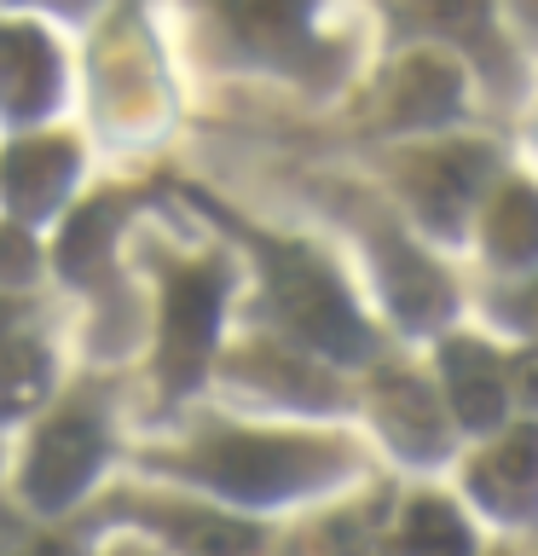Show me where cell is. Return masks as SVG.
<instances>
[{"mask_svg": "<svg viewBox=\"0 0 538 556\" xmlns=\"http://www.w3.org/2000/svg\"><path fill=\"white\" fill-rule=\"evenodd\" d=\"M267 255V285L278 313L290 319V330L302 342H312L330 359H359L371 348V330L354 313V302L342 295V285L330 278V267L319 255L295 250V243H260Z\"/></svg>", "mask_w": 538, "mask_h": 556, "instance_id": "obj_1", "label": "cell"}, {"mask_svg": "<svg viewBox=\"0 0 538 556\" xmlns=\"http://www.w3.org/2000/svg\"><path fill=\"white\" fill-rule=\"evenodd\" d=\"M191 469L232 498H284L324 481L336 458L312 441H278V434H220L191 452Z\"/></svg>", "mask_w": 538, "mask_h": 556, "instance_id": "obj_2", "label": "cell"}, {"mask_svg": "<svg viewBox=\"0 0 538 556\" xmlns=\"http://www.w3.org/2000/svg\"><path fill=\"white\" fill-rule=\"evenodd\" d=\"M104 458V434H99V417L69 406L59 412L52 424L35 434L29 446V464H24V498L35 510H64V504L81 498V486L93 481V469Z\"/></svg>", "mask_w": 538, "mask_h": 556, "instance_id": "obj_3", "label": "cell"}, {"mask_svg": "<svg viewBox=\"0 0 538 556\" xmlns=\"http://www.w3.org/2000/svg\"><path fill=\"white\" fill-rule=\"evenodd\" d=\"M226 273L220 267H174L168 273V302H163V382L185 389L197 382L208 348H215V319H220Z\"/></svg>", "mask_w": 538, "mask_h": 556, "instance_id": "obj_4", "label": "cell"}, {"mask_svg": "<svg viewBox=\"0 0 538 556\" xmlns=\"http://www.w3.org/2000/svg\"><path fill=\"white\" fill-rule=\"evenodd\" d=\"M59 99V59L47 35L24 24H0V111L7 116H41Z\"/></svg>", "mask_w": 538, "mask_h": 556, "instance_id": "obj_5", "label": "cell"}, {"mask_svg": "<svg viewBox=\"0 0 538 556\" xmlns=\"http://www.w3.org/2000/svg\"><path fill=\"white\" fill-rule=\"evenodd\" d=\"M481 168H486V156H481V151H463V146H446V151L417 156V163L406 168V174H411L417 208H423L428 220H440V226H458L463 208L475 203Z\"/></svg>", "mask_w": 538, "mask_h": 556, "instance_id": "obj_6", "label": "cell"}, {"mask_svg": "<svg viewBox=\"0 0 538 556\" xmlns=\"http://www.w3.org/2000/svg\"><path fill=\"white\" fill-rule=\"evenodd\" d=\"M69 174H76V146L69 139H24L7 156V198L17 215H47L64 198Z\"/></svg>", "mask_w": 538, "mask_h": 556, "instance_id": "obj_7", "label": "cell"}, {"mask_svg": "<svg viewBox=\"0 0 538 556\" xmlns=\"http://www.w3.org/2000/svg\"><path fill=\"white\" fill-rule=\"evenodd\" d=\"M469 481L498 516H521L538 498V429H515L498 452H486L475 464Z\"/></svg>", "mask_w": 538, "mask_h": 556, "instance_id": "obj_8", "label": "cell"}, {"mask_svg": "<svg viewBox=\"0 0 538 556\" xmlns=\"http://www.w3.org/2000/svg\"><path fill=\"white\" fill-rule=\"evenodd\" d=\"M446 389H451V412L469 429H486L503 417V371L481 342H446Z\"/></svg>", "mask_w": 538, "mask_h": 556, "instance_id": "obj_9", "label": "cell"}, {"mask_svg": "<svg viewBox=\"0 0 538 556\" xmlns=\"http://www.w3.org/2000/svg\"><path fill=\"white\" fill-rule=\"evenodd\" d=\"M388 302L406 313V325H434L451 307V285L428 267L423 255L394 250L388 255Z\"/></svg>", "mask_w": 538, "mask_h": 556, "instance_id": "obj_10", "label": "cell"}, {"mask_svg": "<svg viewBox=\"0 0 538 556\" xmlns=\"http://www.w3.org/2000/svg\"><path fill=\"white\" fill-rule=\"evenodd\" d=\"M382 424H388L394 446H406V452L446 446V417L428 400V389H417V382H394V389H382Z\"/></svg>", "mask_w": 538, "mask_h": 556, "instance_id": "obj_11", "label": "cell"}, {"mask_svg": "<svg viewBox=\"0 0 538 556\" xmlns=\"http://www.w3.org/2000/svg\"><path fill=\"white\" fill-rule=\"evenodd\" d=\"M458 104V76L440 59H411L394 76V116L399 122H440Z\"/></svg>", "mask_w": 538, "mask_h": 556, "instance_id": "obj_12", "label": "cell"}, {"mask_svg": "<svg viewBox=\"0 0 538 556\" xmlns=\"http://www.w3.org/2000/svg\"><path fill=\"white\" fill-rule=\"evenodd\" d=\"M486 243H492L498 261H538V191L510 186L486 215Z\"/></svg>", "mask_w": 538, "mask_h": 556, "instance_id": "obj_13", "label": "cell"}, {"mask_svg": "<svg viewBox=\"0 0 538 556\" xmlns=\"http://www.w3.org/2000/svg\"><path fill=\"white\" fill-rule=\"evenodd\" d=\"M47 394V354L24 337H0V417L29 412Z\"/></svg>", "mask_w": 538, "mask_h": 556, "instance_id": "obj_14", "label": "cell"}, {"mask_svg": "<svg viewBox=\"0 0 538 556\" xmlns=\"http://www.w3.org/2000/svg\"><path fill=\"white\" fill-rule=\"evenodd\" d=\"M156 521H163L191 556H255L260 551V533L249 521H226V516H156Z\"/></svg>", "mask_w": 538, "mask_h": 556, "instance_id": "obj_15", "label": "cell"}, {"mask_svg": "<svg viewBox=\"0 0 538 556\" xmlns=\"http://www.w3.org/2000/svg\"><path fill=\"white\" fill-rule=\"evenodd\" d=\"M406 556H469V528L458 521V510L440 498H417L406 516V533H399Z\"/></svg>", "mask_w": 538, "mask_h": 556, "instance_id": "obj_16", "label": "cell"}, {"mask_svg": "<svg viewBox=\"0 0 538 556\" xmlns=\"http://www.w3.org/2000/svg\"><path fill=\"white\" fill-rule=\"evenodd\" d=\"M116 198H99L93 208H81L76 220H69V232H64V250H59V261H64V273L69 278H87L99 267V255H104V243H111V232H116Z\"/></svg>", "mask_w": 538, "mask_h": 556, "instance_id": "obj_17", "label": "cell"}, {"mask_svg": "<svg viewBox=\"0 0 538 556\" xmlns=\"http://www.w3.org/2000/svg\"><path fill=\"white\" fill-rule=\"evenodd\" d=\"M29 273H35V243L17 232V226H7V232H0V278H7V285H24Z\"/></svg>", "mask_w": 538, "mask_h": 556, "instance_id": "obj_18", "label": "cell"}, {"mask_svg": "<svg viewBox=\"0 0 538 556\" xmlns=\"http://www.w3.org/2000/svg\"><path fill=\"white\" fill-rule=\"evenodd\" d=\"M521 313H527L521 325H533V330H538V290H533V295H521Z\"/></svg>", "mask_w": 538, "mask_h": 556, "instance_id": "obj_19", "label": "cell"}, {"mask_svg": "<svg viewBox=\"0 0 538 556\" xmlns=\"http://www.w3.org/2000/svg\"><path fill=\"white\" fill-rule=\"evenodd\" d=\"M41 556H69L64 545H41Z\"/></svg>", "mask_w": 538, "mask_h": 556, "instance_id": "obj_20", "label": "cell"}]
</instances>
